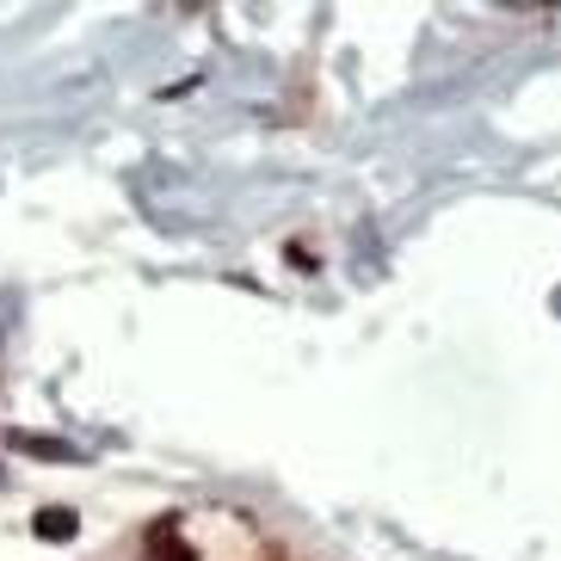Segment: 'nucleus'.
I'll use <instances>...</instances> for the list:
<instances>
[{
	"mask_svg": "<svg viewBox=\"0 0 561 561\" xmlns=\"http://www.w3.org/2000/svg\"><path fill=\"white\" fill-rule=\"evenodd\" d=\"M32 530L44 537V543H75V530H81V518H75L68 506H44V512L32 518Z\"/></svg>",
	"mask_w": 561,
	"mask_h": 561,
	"instance_id": "nucleus-2",
	"label": "nucleus"
},
{
	"mask_svg": "<svg viewBox=\"0 0 561 561\" xmlns=\"http://www.w3.org/2000/svg\"><path fill=\"white\" fill-rule=\"evenodd\" d=\"M149 556L154 561H198V549L180 537V525H173V518H161V525L149 530Z\"/></svg>",
	"mask_w": 561,
	"mask_h": 561,
	"instance_id": "nucleus-1",
	"label": "nucleus"
},
{
	"mask_svg": "<svg viewBox=\"0 0 561 561\" xmlns=\"http://www.w3.org/2000/svg\"><path fill=\"white\" fill-rule=\"evenodd\" d=\"M13 450H25V457H50V462H75V445H62V438H37V432H13Z\"/></svg>",
	"mask_w": 561,
	"mask_h": 561,
	"instance_id": "nucleus-3",
	"label": "nucleus"
}]
</instances>
